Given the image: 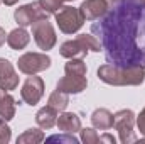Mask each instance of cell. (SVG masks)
<instances>
[{"instance_id": "obj_1", "label": "cell", "mask_w": 145, "mask_h": 144, "mask_svg": "<svg viewBox=\"0 0 145 144\" xmlns=\"http://www.w3.org/2000/svg\"><path fill=\"white\" fill-rule=\"evenodd\" d=\"M110 65L145 66V5L140 0H118L91 24Z\"/></svg>"}, {"instance_id": "obj_2", "label": "cell", "mask_w": 145, "mask_h": 144, "mask_svg": "<svg viewBox=\"0 0 145 144\" xmlns=\"http://www.w3.org/2000/svg\"><path fill=\"white\" fill-rule=\"evenodd\" d=\"M98 78L108 85L115 87H137L142 85L145 80V66H130L120 68L113 65H103L98 68Z\"/></svg>"}, {"instance_id": "obj_3", "label": "cell", "mask_w": 145, "mask_h": 144, "mask_svg": "<svg viewBox=\"0 0 145 144\" xmlns=\"http://www.w3.org/2000/svg\"><path fill=\"white\" fill-rule=\"evenodd\" d=\"M54 17H56L59 31L64 32V34H74V32H78L83 27V24H84V17L81 15L79 9L71 7V5H63L54 14Z\"/></svg>"}, {"instance_id": "obj_4", "label": "cell", "mask_w": 145, "mask_h": 144, "mask_svg": "<svg viewBox=\"0 0 145 144\" xmlns=\"http://www.w3.org/2000/svg\"><path fill=\"white\" fill-rule=\"evenodd\" d=\"M115 129L118 131V137L121 144H130L135 143V132H133V126H135V114L130 108H123L118 110L115 114V122H113Z\"/></svg>"}, {"instance_id": "obj_5", "label": "cell", "mask_w": 145, "mask_h": 144, "mask_svg": "<svg viewBox=\"0 0 145 144\" xmlns=\"http://www.w3.org/2000/svg\"><path fill=\"white\" fill-rule=\"evenodd\" d=\"M17 65L24 75H36L51 66V58L46 53H25L19 58Z\"/></svg>"}, {"instance_id": "obj_6", "label": "cell", "mask_w": 145, "mask_h": 144, "mask_svg": "<svg viewBox=\"0 0 145 144\" xmlns=\"http://www.w3.org/2000/svg\"><path fill=\"white\" fill-rule=\"evenodd\" d=\"M32 36L36 44L44 49V51H49L54 48L57 37H56V31L52 27V24L47 20V19H42V20H37L36 24H32Z\"/></svg>"}, {"instance_id": "obj_7", "label": "cell", "mask_w": 145, "mask_h": 144, "mask_svg": "<svg viewBox=\"0 0 145 144\" xmlns=\"http://www.w3.org/2000/svg\"><path fill=\"white\" fill-rule=\"evenodd\" d=\"M47 17H49V15L40 9L39 2H32V3L20 5V7L15 9V12H14V19H15V22H17L20 27L32 26V24H36L37 20H42V19H47Z\"/></svg>"}, {"instance_id": "obj_8", "label": "cell", "mask_w": 145, "mask_h": 144, "mask_svg": "<svg viewBox=\"0 0 145 144\" xmlns=\"http://www.w3.org/2000/svg\"><path fill=\"white\" fill-rule=\"evenodd\" d=\"M44 95V81L40 76L29 75V78L24 81L22 90H20V97L27 105H36Z\"/></svg>"}, {"instance_id": "obj_9", "label": "cell", "mask_w": 145, "mask_h": 144, "mask_svg": "<svg viewBox=\"0 0 145 144\" xmlns=\"http://www.w3.org/2000/svg\"><path fill=\"white\" fill-rule=\"evenodd\" d=\"M88 87V80L86 76H81V75H71V73H66L56 85V88L59 92H64L68 95H78L81 93L83 90H86Z\"/></svg>"}, {"instance_id": "obj_10", "label": "cell", "mask_w": 145, "mask_h": 144, "mask_svg": "<svg viewBox=\"0 0 145 144\" xmlns=\"http://www.w3.org/2000/svg\"><path fill=\"white\" fill-rule=\"evenodd\" d=\"M19 87V75L12 63L5 58H0V88L10 92Z\"/></svg>"}, {"instance_id": "obj_11", "label": "cell", "mask_w": 145, "mask_h": 144, "mask_svg": "<svg viewBox=\"0 0 145 144\" xmlns=\"http://www.w3.org/2000/svg\"><path fill=\"white\" fill-rule=\"evenodd\" d=\"M88 51H89L88 46L84 44V41L79 36L76 37V39H72V41L63 42L61 44V49H59L61 56L63 58H68V59H72V58H81L83 59L88 54Z\"/></svg>"}, {"instance_id": "obj_12", "label": "cell", "mask_w": 145, "mask_h": 144, "mask_svg": "<svg viewBox=\"0 0 145 144\" xmlns=\"http://www.w3.org/2000/svg\"><path fill=\"white\" fill-rule=\"evenodd\" d=\"M106 10H108V5L105 0H84L79 7V12L84 17V20H96Z\"/></svg>"}, {"instance_id": "obj_13", "label": "cell", "mask_w": 145, "mask_h": 144, "mask_svg": "<svg viewBox=\"0 0 145 144\" xmlns=\"http://www.w3.org/2000/svg\"><path fill=\"white\" fill-rule=\"evenodd\" d=\"M56 126L59 127V131L68 132V134H76L81 131V119L78 117V114L74 112H63L57 117Z\"/></svg>"}, {"instance_id": "obj_14", "label": "cell", "mask_w": 145, "mask_h": 144, "mask_svg": "<svg viewBox=\"0 0 145 144\" xmlns=\"http://www.w3.org/2000/svg\"><path fill=\"white\" fill-rule=\"evenodd\" d=\"M113 122H115V115L110 112L108 108H96L91 114V124H93L95 129L108 131V129L113 127Z\"/></svg>"}, {"instance_id": "obj_15", "label": "cell", "mask_w": 145, "mask_h": 144, "mask_svg": "<svg viewBox=\"0 0 145 144\" xmlns=\"http://www.w3.org/2000/svg\"><path fill=\"white\" fill-rule=\"evenodd\" d=\"M36 122L40 129H51V127H54L56 122H57V110L52 108L51 105L42 107L40 110H37Z\"/></svg>"}, {"instance_id": "obj_16", "label": "cell", "mask_w": 145, "mask_h": 144, "mask_svg": "<svg viewBox=\"0 0 145 144\" xmlns=\"http://www.w3.org/2000/svg\"><path fill=\"white\" fill-rule=\"evenodd\" d=\"M0 117L5 120H12L15 117V100L3 88H0Z\"/></svg>"}, {"instance_id": "obj_17", "label": "cell", "mask_w": 145, "mask_h": 144, "mask_svg": "<svg viewBox=\"0 0 145 144\" xmlns=\"http://www.w3.org/2000/svg\"><path fill=\"white\" fill-rule=\"evenodd\" d=\"M29 41H31V36H29V32L24 27H17V29L10 31L8 36H7V44L12 49H17V51L19 49H24L29 44Z\"/></svg>"}, {"instance_id": "obj_18", "label": "cell", "mask_w": 145, "mask_h": 144, "mask_svg": "<svg viewBox=\"0 0 145 144\" xmlns=\"http://www.w3.org/2000/svg\"><path fill=\"white\" fill-rule=\"evenodd\" d=\"M79 132H81V141H83L84 144H98V143L115 144V143H116V139H115L113 136H110V134L98 136V134H96V131H95V129H89V127L81 129Z\"/></svg>"}, {"instance_id": "obj_19", "label": "cell", "mask_w": 145, "mask_h": 144, "mask_svg": "<svg viewBox=\"0 0 145 144\" xmlns=\"http://www.w3.org/2000/svg\"><path fill=\"white\" fill-rule=\"evenodd\" d=\"M47 105H51L52 108H56L57 112H64L66 107L69 105V95L64 93V92H59V90L56 88V90L49 95Z\"/></svg>"}, {"instance_id": "obj_20", "label": "cell", "mask_w": 145, "mask_h": 144, "mask_svg": "<svg viewBox=\"0 0 145 144\" xmlns=\"http://www.w3.org/2000/svg\"><path fill=\"white\" fill-rule=\"evenodd\" d=\"M46 139L44 132L39 129H27L24 134L17 137V144H39Z\"/></svg>"}, {"instance_id": "obj_21", "label": "cell", "mask_w": 145, "mask_h": 144, "mask_svg": "<svg viewBox=\"0 0 145 144\" xmlns=\"http://www.w3.org/2000/svg\"><path fill=\"white\" fill-rule=\"evenodd\" d=\"M39 5L47 15H51V14H56L63 7V0H39Z\"/></svg>"}, {"instance_id": "obj_22", "label": "cell", "mask_w": 145, "mask_h": 144, "mask_svg": "<svg viewBox=\"0 0 145 144\" xmlns=\"http://www.w3.org/2000/svg\"><path fill=\"white\" fill-rule=\"evenodd\" d=\"M10 139H12V131L7 124V120L0 117V144L10 143Z\"/></svg>"}, {"instance_id": "obj_23", "label": "cell", "mask_w": 145, "mask_h": 144, "mask_svg": "<svg viewBox=\"0 0 145 144\" xmlns=\"http://www.w3.org/2000/svg\"><path fill=\"white\" fill-rule=\"evenodd\" d=\"M47 141H59V143L76 144L79 139L74 137V134H68V132H64V134H59V136H51V137H47Z\"/></svg>"}, {"instance_id": "obj_24", "label": "cell", "mask_w": 145, "mask_h": 144, "mask_svg": "<svg viewBox=\"0 0 145 144\" xmlns=\"http://www.w3.org/2000/svg\"><path fill=\"white\" fill-rule=\"evenodd\" d=\"M137 126H138L140 134H144L145 136V107L142 108V112H140L138 117H137Z\"/></svg>"}, {"instance_id": "obj_25", "label": "cell", "mask_w": 145, "mask_h": 144, "mask_svg": "<svg viewBox=\"0 0 145 144\" xmlns=\"http://www.w3.org/2000/svg\"><path fill=\"white\" fill-rule=\"evenodd\" d=\"M7 41V37H5V31H3V27L0 26V48L3 46V42Z\"/></svg>"}, {"instance_id": "obj_26", "label": "cell", "mask_w": 145, "mask_h": 144, "mask_svg": "<svg viewBox=\"0 0 145 144\" xmlns=\"http://www.w3.org/2000/svg\"><path fill=\"white\" fill-rule=\"evenodd\" d=\"M0 2H3L5 5H8V7H10V5H15L19 0H0Z\"/></svg>"}, {"instance_id": "obj_27", "label": "cell", "mask_w": 145, "mask_h": 144, "mask_svg": "<svg viewBox=\"0 0 145 144\" xmlns=\"http://www.w3.org/2000/svg\"><path fill=\"white\" fill-rule=\"evenodd\" d=\"M105 2H106V5H108V9H110V7H111V5H115L118 0H105Z\"/></svg>"}, {"instance_id": "obj_28", "label": "cell", "mask_w": 145, "mask_h": 144, "mask_svg": "<svg viewBox=\"0 0 145 144\" xmlns=\"http://www.w3.org/2000/svg\"><path fill=\"white\" fill-rule=\"evenodd\" d=\"M63 2H74V0H63Z\"/></svg>"}, {"instance_id": "obj_29", "label": "cell", "mask_w": 145, "mask_h": 144, "mask_svg": "<svg viewBox=\"0 0 145 144\" xmlns=\"http://www.w3.org/2000/svg\"><path fill=\"white\" fill-rule=\"evenodd\" d=\"M140 2H142V3H144V5H145V0H140Z\"/></svg>"}]
</instances>
